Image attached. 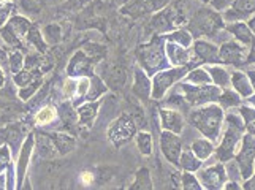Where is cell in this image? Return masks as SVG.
<instances>
[{
    "label": "cell",
    "instance_id": "1",
    "mask_svg": "<svg viewBox=\"0 0 255 190\" xmlns=\"http://www.w3.org/2000/svg\"><path fill=\"white\" fill-rule=\"evenodd\" d=\"M225 120V109L219 103L197 106L189 113V124L201 135L217 143L221 138Z\"/></svg>",
    "mask_w": 255,
    "mask_h": 190
},
{
    "label": "cell",
    "instance_id": "2",
    "mask_svg": "<svg viewBox=\"0 0 255 190\" xmlns=\"http://www.w3.org/2000/svg\"><path fill=\"white\" fill-rule=\"evenodd\" d=\"M244 133H246L244 124L238 111L236 113H225L224 128L221 138H219V144L216 146L214 151L216 159L222 163L232 160L240 148V143Z\"/></svg>",
    "mask_w": 255,
    "mask_h": 190
},
{
    "label": "cell",
    "instance_id": "3",
    "mask_svg": "<svg viewBox=\"0 0 255 190\" xmlns=\"http://www.w3.org/2000/svg\"><path fill=\"white\" fill-rule=\"evenodd\" d=\"M136 56H138L139 65H141V68L149 76H152L157 72L170 67L168 59H166V54H165L163 35H157L149 41L147 45L139 46L136 51Z\"/></svg>",
    "mask_w": 255,
    "mask_h": 190
},
{
    "label": "cell",
    "instance_id": "4",
    "mask_svg": "<svg viewBox=\"0 0 255 190\" xmlns=\"http://www.w3.org/2000/svg\"><path fill=\"white\" fill-rule=\"evenodd\" d=\"M225 29V21L216 10L211 8H201L198 10L189 22V30L192 35L205 37H216Z\"/></svg>",
    "mask_w": 255,
    "mask_h": 190
},
{
    "label": "cell",
    "instance_id": "5",
    "mask_svg": "<svg viewBox=\"0 0 255 190\" xmlns=\"http://www.w3.org/2000/svg\"><path fill=\"white\" fill-rule=\"evenodd\" d=\"M192 68V65H184V67H168L163 70L157 72L152 75V94L151 98L154 100H163L166 97V94L171 91L179 81L184 80V76L187 75V72Z\"/></svg>",
    "mask_w": 255,
    "mask_h": 190
},
{
    "label": "cell",
    "instance_id": "6",
    "mask_svg": "<svg viewBox=\"0 0 255 190\" xmlns=\"http://www.w3.org/2000/svg\"><path fill=\"white\" fill-rule=\"evenodd\" d=\"M176 89L184 95V98H186L189 106L192 108L208 105V103H217V98L222 91L214 84L195 86V84H189L186 81H179Z\"/></svg>",
    "mask_w": 255,
    "mask_h": 190
},
{
    "label": "cell",
    "instance_id": "7",
    "mask_svg": "<svg viewBox=\"0 0 255 190\" xmlns=\"http://www.w3.org/2000/svg\"><path fill=\"white\" fill-rule=\"evenodd\" d=\"M136 132H138V127L135 124V120L131 119L128 113H122L108 125L107 135H108L110 143L114 148H122L124 144L133 140Z\"/></svg>",
    "mask_w": 255,
    "mask_h": 190
},
{
    "label": "cell",
    "instance_id": "8",
    "mask_svg": "<svg viewBox=\"0 0 255 190\" xmlns=\"http://www.w3.org/2000/svg\"><path fill=\"white\" fill-rule=\"evenodd\" d=\"M233 160L240 167L243 181L248 179L255 168V135L244 133L240 143V148L236 151Z\"/></svg>",
    "mask_w": 255,
    "mask_h": 190
},
{
    "label": "cell",
    "instance_id": "9",
    "mask_svg": "<svg viewBox=\"0 0 255 190\" xmlns=\"http://www.w3.org/2000/svg\"><path fill=\"white\" fill-rule=\"evenodd\" d=\"M246 57H248V46L241 45L240 41L230 38L219 45V64L240 68L246 65Z\"/></svg>",
    "mask_w": 255,
    "mask_h": 190
},
{
    "label": "cell",
    "instance_id": "10",
    "mask_svg": "<svg viewBox=\"0 0 255 190\" xmlns=\"http://www.w3.org/2000/svg\"><path fill=\"white\" fill-rule=\"evenodd\" d=\"M197 176L200 179V184L205 190H221L224 189L225 183L228 181L227 176V170H225V163L222 162H216L209 167H201L197 171Z\"/></svg>",
    "mask_w": 255,
    "mask_h": 190
},
{
    "label": "cell",
    "instance_id": "11",
    "mask_svg": "<svg viewBox=\"0 0 255 190\" xmlns=\"http://www.w3.org/2000/svg\"><path fill=\"white\" fill-rule=\"evenodd\" d=\"M192 65H213L219 64V45L208 38L193 40L192 46Z\"/></svg>",
    "mask_w": 255,
    "mask_h": 190
},
{
    "label": "cell",
    "instance_id": "12",
    "mask_svg": "<svg viewBox=\"0 0 255 190\" xmlns=\"http://www.w3.org/2000/svg\"><path fill=\"white\" fill-rule=\"evenodd\" d=\"M30 27H32V24L27 18L13 16V18L2 27L0 33H2V38L8 43V45L21 46V41H22V38H25Z\"/></svg>",
    "mask_w": 255,
    "mask_h": 190
},
{
    "label": "cell",
    "instance_id": "13",
    "mask_svg": "<svg viewBox=\"0 0 255 190\" xmlns=\"http://www.w3.org/2000/svg\"><path fill=\"white\" fill-rule=\"evenodd\" d=\"M159 143H160V151L163 154L165 160L171 163V165L178 167V162L182 152V140L178 133H173L168 130H162L159 136Z\"/></svg>",
    "mask_w": 255,
    "mask_h": 190
},
{
    "label": "cell",
    "instance_id": "14",
    "mask_svg": "<svg viewBox=\"0 0 255 190\" xmlns=\"http://www.w3.org/2000/svg\"><path fill=\"white\" fill-rule=\"evenodd\" d=\"M179 19H184L182 16L179 14V10L178 8H163V10L157 11L154 14V18L151 21V29L155 32V33H168L171 30H174L178 27V24L181 22Z\"/></svg>",
    "mask_w": 255,
    "mask_h": 190
},
{
    "label": "cell",
    "instance_id": "15",
    "mask_svg": "<svg viewBox=\"0 0 255 190\" xmlns=\"http://www.w3.org/2000/svg\"><path fill=\"white\" fill-rule=\"evenodd\" d=\"M255 14V0H233L230 6L225 8L222 18L225 22L248 21Z\"/></svg>",
    "mask_w": 255,
    "mask_h": 190
},
{
    "label": "cell",
    "instance_id": "16",
    "mask_svg": "<svg viewBox=\"0 0 255 190\" xmlns=\"http://www.w3.org/2000/svg\"><path fill=\"white\" fill-rule=\"evenodd\" d=\"M159 124L162 130L181 135L184 132V127H186V119H184V114L179 109L166 106L159 109Z\"/></svg>",
    "mask_w": 255,
    "mask_h": 190
},
{
    "label": "cell",
    "instance_id": "17",
    "mask_svg": "<svg viewBox=\"0 0 255 190\" xmlns=\"http://www.w3.org/2000/svg\"><path fill=\"white\" fill-rule=\"evenodd\" d=\"M92 64L94 60L86 54L84 49L76 51L72 57L67 68V73L70 78H83V76H92Z\"/></svg>",
    "mask_w": 255,
    "mask_h": 190
},
{
    "label": "cell",
    "instance_id": "18",
    "mask_svg": "<svg viewBox=\"0 0 255 190\" xmlns=\"http://www.w3.org/2000/svg\"><path fill=\"white\" fill-rule=\"evenodd\" d=\"M165 54H166V59H168L170 67L192 65V51H190V48H184L181 45H176V43L165 40Z\"/></svg>",
    "mask_w": 255,
    "mask_h": 190
},
{
    "label": "cell",
    "instance_id": "19",
    "mask_svg": "<svg viewBox=\"0 0 255 190\" xmlns=\"http://www.w3.org/2000/svg\"><path fill=\"white\" fill-rule=\"evenodd\" d=\"M131 92L138 100H149L152 94V80L143 68H136L133 75V86H131Z\"/></svg>",
    "mask_w": 255,
    "mask_h": 190
},
{
    "label": "cell",
    "instance_id": "20",
    "mask_svg": "<svg viewBox=\"0 0 255 190\" xmlns=\"http://www.w3.org/2000/svg\"><path fill=\"white\" fill-rule=\"evenodd\" d=\"M225 32H228L232 35L233 40L240 41L241 45L248 46L254 40V33L249 29V25L246 21H235V22H225Z\"/></svg>",
    "mask_w": 255,
    "mask_h": 190
},
{
    "label": "cell",
    "instance_id": "21",
    "mask_svg": "<svg viewBox=\"0 0 255 190\" xmlns=\"http://www.w3.org/2000/svg\"><path fill=\"white\" fill-rule=\"evenodd\" d=\"M230 88L241 95V98L246 100L248 97L254 94V89H252V84H251V80L246 72L243 70H235L232 72V78H230Z\"/></svg>",
    "mask_w": 255,
    "mask_h": 190
},
{
    "label": "cell",
    "instance_id": "22",
    "mask_svg": "<svg viewBox=\"0 0 255 190\" xmlns=\"http://www.w3.org/2000/svg\"><path fill=\"white\" fill-rule=\"evenodd\" d=\"M107 73L102 78V80L107 83L108 89L113 91H119V89H124V84L127 81V73H126V68H122L119 65H107Z\"/></svg>",
    "mask_w": 255,
    "mask_h": 190
},
{
    "label": "cell",
    "instance_id": "23",
    "mask_svg": "<svg viewBox=\"0 0 255 190\" xmlns=\"http://www.w3.org/2000/svg\"><path fill=\"white\" fill-rule=\"evenodd\" d=\"M190 151L197 155V157L201 160V162H206L208 159H211L214 155V151H216V143L211 141L209 138L206 136H200V138H195V140L192 141L190 144Z\"/></svg>",
    "mask_w": 255,
    "mask_h": 190
},
{
    "label": "cell",
    "instance_id": "24",
    "mask_svg": "<svg viewBox=\"0 0 255 190\" xmlns=\"http://www.w3.org/2000/svg\"><path fill=\"white\" fill-rule=\"evenodd\" d=\"M211 81H213L214 86H217L219 89H227L230 88V78H232V72L222 64H213V65H206Z\"/></svg>",
    "mask_w": 255,
    "mask_h": 190
},
{
    "label": "cell",
    "instance_id": "25",
    "mask_svg": "<svg viewBox=\"0 0 255 190\" xmlns=\"http://www.w3.org/2000/svg\"><path fill=\"white\" fill-rule=\"evenodd\" d=\"M99 109H100V103L94 100V101H87L84 105H80L76 109L78 113V120H80V125L83 127H92L94 120L99 114Z\"/></svg>",
    "mask_w": 255,
    "mask_h": 190
},
{
    "label": "cell",
    "instance_id": "26",
    "mask_svg": "<svg viewBox=\"0 0 255 190\" xmlns=\"http://www.w3.org/2000/svg\"><path fill=\"white\" fill-rule=\"evenodd\" d=\"M35 143H37V151L40 157L43 159H56L59 155V151L56 148L54 141L49 133H37L35 136Z\"/></svg>",
    "mask_w": 255,
    "mask_h": 190
},
{
    "label": "cell",
    "instance_id": "27",
    "mask_svg": "<svg viewBox=\"0 0 255 190\" xmlns=\"http://www.w3.org/2000/svg\"><path fill=\"white\" fill-rule=\"evenodd\" d=\"M33 146H35V136L29 135L27 140L24 141V146H22L21 154H19V162H17V184H19V186L22 184L25 170H27V165H29L30 154L33 151Z\"/></svg>",
    "mask_w": 255,
    "mask_h": 190
},
{
    "label": "cell",
    "instance_id": "28",
    "mask_svg": "<svg viewBox=\"0 0 255 190\" xmlns=\"http://www.w3.org/2000/svg\"><path fill=\"white\" fill-rule=\"evenodd\" d=\"M182 81H186L189 84H195V86L213 84L206 65H195V67H192L190 70L187 72V75L184 76Z\"/></svg>",
    "mask_w": 255,
    "mask_h": 190
},
{
    "label": "cell",
    "instance_id": "29",
    "mask_svg": "<svg viewBox=\"0 0 255 190\" xmlns=\"http://www.w3.org/2000/svg\"><path fill=\"white\" fill-rule=\"evenodd\" d=\"M178 167H179L182 171L197 173L201 167H203V162H201L190 149H182L181 157H179V162H178Z\"/></svg>",
    "mask_w": 255,
    "mask_h": 190
},
{
    "label": "cell",
    "instance_id": "30",
    "mask_svg": "<svg viewBox=\"0 0 255 190\" xmlns=\"http://www.w3.org/2000/svg\"><path fill=\"white\" fill-rule=\"evenodd\" d=\"M236 109H238V113H240V116L243 119L246 133L255 135V106H252V105H249V103L243 101Z\"/></svg>",
    "mask_w": 255,
    "mask_h": 190
},
{
    "label": "cell",
    "instance_id": "31",
    "mask_svg": "<svg viewBox=\"0 0 255 190\" xmlns=\"http://www.w3.org/2000/svg\"><path fill=\"white\" fill-rule=\"evenodd\" d=\"M244 100L241 98L240 94H236L232 88H227L221 91V95H219L217 103L221 105L225 111L227 109H233V108H238Z\"/></svg>",
    "mask_w": 255,
    "mask_h": 190
},
{
    "label": "cell",
    "instance_id": "32",
    "mask_svg": "<svg viewBox=\"0 0 255 190\" xmlns=\"http://www.w3.org/2000/svg\"><path fill=\"white\" fill-rule=\"evenodd\" d=\"M59 114H60V119H62L64 125L68 128V130L75 132L78 124H80V120H78V113L73 109L72 103L70 101L62 103V106H60V109H59Z\"/></svg>",
    "mask_w": 255,
    "mask_h": 190
},
{
    "label": "cell",
    "instance_id": "33",
    "mask_svg": "<svg viewBox=\"0 0 255 190\" xmlns=\"http://www.w3.org/2000/svg\"><path fill=\"white\" fill-rule=\"evenodd\" d=\"M163 38L166 41L176 43V45H181L184 48H190L193 43V35L189 29H174L168 33H163Z\"/></svg>",
    "mask_w": 255,
    "mask_h": 190
},
{
    "label": "cell",
    "instance_id": "34",
    "mask_svg": "<svg viewBox=\"0 0 255 190\" xmlns=\"http://www.w3.org/2000/svg\"><path fill=\"white\" fill-rule=\"evenodd\" d=\"M52 141H54L56 148L59 151V155H65L68 152H72L76 146V141L72 135H67V133H49Z\"/></svg>",
    "mask_w": 255,
    "mask_h": 190
},
{
    "label": "cell",
    "instance_id": "35",
    "mask_svg": "<svg viewBox=\"0 0 255 190\" xmlns=\"http://www.w3.org/2000/svg\"><path fill=\"white\" fill-rule=\"evenodd\" d=\"M130 189H136V190H152L154 189V181L151 176V171L147 168H139L135 173V179L131 183Z\"/></svg>",
    "mask_w": 255,
    "mask_h": 190
},
{
    "label": "cell",
    "instance_id": "36",
    "mask_svg": "<svg viewBox=\"0 0 255 190\" xmlns=\"http://www.w3.org/2000/svg\"><path fill=\"white\" fill-rule=\"evenodd\" d=\"M135 140H136V148H138L139 154L144 155V157L152 155V152H154V140H152L151 133L146 132V130L136 132Z\"/></svg>",
    "mask_w": 255,
    "mask_h": 190
},
{
    "label": "cell",
    "instance_id": "37",
    "mask_svg": "<svg viewBox=\"0 0 255 190\" xmlns=\"http://www.w3.org/2000/svg\"><path fill=\"white\" fill-rule=\"evenodd\" d=\"M105 92H108V86L102 80V76H97V75H92L91 76V86H89V91L86 94V100L87 101H94L103 95Z\"/></svg>",
    "mask_w": 255,
    "mask_h": 190
},
{
    "label": "cell",
    "instance_id": "38",
    "mask_svg": "<svg viewBox=\"0 0 255 190\" xmlns=\"http://www.w3.org/2000/svg\"><path fill=\"white\" fill-rule=\"evenodd\" d=\"M181 189H184V190H203L197 173L182 171L181 173Z\"/></svg>",
    "mask_w": 255,
    "mask_h": 190
},
{
    "label": "cell",
    "instance_id": "39",
    "mask_svg": "<svg viewBox=\"0 0 255 190\" xmlns=\"http://www.w3.org/2000/svg\"><path fill=\"white\" fill-rule=\"evenodd\" d=\"M43 38L49 45H56L60 40H62V29H60L59 24H49L43 29Z\"/></svg>",
    "mask_w": 255,
    "mask_h": 190
},
{
    "label": "cell",
    "instance_id": "40",
    "mask_svg": "<svg viewBox=\"0 0 255 190\" xmlns=\"http://www.w3.org/2000/svg\"><path fill=\"white\" fill-rule=\"evenodd\" d=\"M25 38H27V41L30 43V45L37 46V49L41 51V53H45L46 51V41H45V38H43V33L38 30V27L32 25L27 32V35H25Z\"/></svg>",
    "mask_w": 255,
    "mask_h": 190
},
{
    "label": "cell",
    "instance_id": "41",
    "mask_svg": "<svg viewBox=\"0 0 255 190\" xmlns=\"http://www.w3.org/2000/svg\"><path fill=\"white\" fill-rule=\"evenodd\" d=\"M56 117H57L56 108L54 106H45V108H41L37 114H35V122H37L38 125H48Z\"/></svg>",
    "mask_w": 255,
    "mask_h": 190
},
{
    "label": "cell",
    "instance_id": "42",
    "mask_svg": "<svg viewBox=\"0 0 255 190\" xmlns=\"http://www.w3.org/2000/svg\"><path fill=\"white\" fill-rule=\"evenodd\" d=\"M166 105L170 108H174V109H182V108H189V103L184 98V95L176 89L171 95H168V98H166Z\"/></svg>",
    "mask_w": 255,
    "mask_h": 190
},
{
    "label": "cell",
    "instance_id": "43",
    "mask_svg": "<svg viewBox=\"0 0 255 190\" xmlns=\"http://www.w3.org/2000/svg\"><path fill=\"white\" fill-rule=\"evenodd\" d=\"M40 84H41V76L35 78V80H33L32 83H29L27 86H24V88H21V91H19V97H21L22 100H29V98L32 97V95H33V92L40 88Z\"/></svg>",
    "mask_w": 255,
    "mask_h": 190
},
{
    "label": "cell",
    "instance_id": "44",
    "mask_svg": "<svg viewBox=\"0 0 255 190\" xmlns=\"http://www.w3.org/2000/svg\"><path fill=\"white\" fill-rule=\"evenodd\" d=\"M24 68V57L19 51H14V53L10 54V70L13 75L19 73Z\"/></svg>",
    "mask_w": 255,
    "mask_h": 190
},
{
    "label": "cell",
    "instance_id": "45",
    "mask_svg": "<svg viewBox=\"0 0 255 190\" xmlns=\"http://www.w3.org/2000/svg\"><path fill=\"white\" fill-rule=\"evenodd\" d=\"M171 3V0H146V11H160Z\"/></svg>",
    "mask_w": 255,
    "mask_h": 190
},
{
    "label": "cell",
    "instance_id": "46",
    "mask_svg": "<svg viewBox=\"0 0 255 190\" xmlns=\"http://www.w3.org/2000/svg\"><path fill=\"white\" fill-rule=\"evenodd\" d=\"M76 94V78H68L64 84V95L65 98H72Z\"/></svg>",
    "mask_w": 255,
    "mask_h": 190
},
{
    "label": "cell",
    "instance_id": "47",
    "mask_svg": "<svg viewBox=\"0 0 255 190\" xmlns=\"http://www.w3.org/2000/svg\"><path fill=\"white\" fill-rule=\"evenodd\" d=\"M8 165H10V151H8L6 146H2L0 148V175Z\"/></svg>",
    "mask_w": 255,
    "mask_h": 190
},
{
    "label": "cell",
    "instance_id": "48",
    "mask_svg": "<svg viewBox=\"0 0 255 190\" xmlns=\"http://www.w3.org/2000/svg\"><path fill=\"white\" fill-rule=\"evenodd\" d=\"M11 10H13L11 3H2V5H0V29H2L3 25L6 24V19H8V16H10Z\"/></svg>",
    "mask_w": 255,
    "mask_h": 190
},
{
    "label": "cell",
    "instance_id": "49",
    "mask_svg": "<svg viewBox=\"0 0 255 190\" xmlns=\"http://www.w3.org/2000/svg\"><path fill=\"white\" fill-rule=\"evenodd\" d=\"M80 181L84 187H89L92 184H95V173H91V171H83L81 176H80Z\"/></svg>",
    "mask_w": 255,
    "mask_h": 190
},
{
    "label": "cell",
    "instance_id": "50",
    "mask_svg": "<svg viewBox=\"0 0 255 190\" xmlns=\"http://www.w3.org/2000/svg\"><path fill=\"white\" fill-rule=\"evenodd\" d=\"M246 65H255V37L248 48V57H246Z\"/></svg>",
    "mask_w": 255,
    "mask_h": 190
},
{
    "label": "cell",
    "instance_id": "51",
    "mask_svg": "<svg viewBox=\"0 0 255 190\" xmlns=\"http://www.w3.org/2000/svg\"><path fill=\"white\" fill-rule=\"evenodd\" d=\"M22 6H24V10H27L30 13H38L37 0H22Z\"/></svg>",
    "mask_w": 255,
    "mask_h": 190
},
{
    "label": "cell",
    "instance_id": "52",
    "mask_svg": "<svg viewBox=\"0 0 255 190\" xmlns=\"http://www.w3.org/2000/svg\"><path fill=\"white\" fill-rule=\"evenodd\" d=\"M243 189H246V190H255V168H254L252 175L246 181H243Z\"/></svg>",
    "mask_w": 255,
    "mask_h": 190
},
{
    "label": "cell",
    "instance_id": "53",
    "mask_svg": "<svg viewBox=\"0 0 255 190\" xmlns=\"http://www.w3.org/2000/svg\"><path fill=\"white\" fill-rule=\"evenodd\" d=\"M241 189H243V183H240V181H232V179H228L224 186V190H241Z\"/></svg>",
    "mask_w": 255,
    "mask_h": 190
},
{
    "label": "cell",
    "instance_id": "54",
    "mask_svg": "<svg viewBox=\"0 0 255 190\" xmlns=\"http://www.w3.org/2000/svg\"><path fill=\"white\" fill-rule=\"evenodd\" d=\"M246 73H248L249 80H251V84H252V89H254V94H255V68H249V70H246Z\"/></svg>",
    "mask_w": 255,
    "mask_h": 190
},
{
    "label": "cell",
    "instance_id": "55",
    "mask_svg": "<svg viewBox=\"0 0 255 190\" xmlns=\"http://www.w3.org/2000/svg\"><path fill=\"white\" fill-rule=\"evenodd\" d=\"M248 22V25H249V29L252 30V33H254V37H255V14L254 16H251V18L246 21Z\"/></svg>",
    "mask_w": 255,
    "mask_h": 190
},
{
    "label": "cell",
    "instance_id": "56",
    "mask_svg": "<svg viewBox=\"0 0 255 190\" xmlns=\"http://www.w3.org/2000/svg\"><path fill=\"white\" fill-rule=\"evenodd\" d=\"M244 101H246V103H249V105H252V106H255V94H252L251 97H248Z\"/></svg>",
    "mask_w": 255,
    "mask_h": 190
},
{
    "label": "cell",
    "instance_id": "57",
    "mask_svg": "<svg viewBox=\"0 0 255 190\" xmlns=\"http://www.w3.org/2000/svg\"><path fill=\"white\" fill-rule=\"evenodd\" d=\"M5 84V76H3V72H2V68H0V88Z\"/></svg>",
    "mask_w": 255,
    "mask_h": 190
},
{
    "label": "cell",
    "instance_id": "58",
    "mask_svg": "<svg viewBox=\"0 0 255 190\" xmlns=\"http://www.w3.org/2000/svg\"><path fill=\"white\" fill-rule=\"evenodd\" d=\"M0 189H5V178H3V175H0Z\"/></svg>",
    "mask_w": 255,
    "mask_h": 190
},
{
    "label": "cell",
    "instance_id": "59",
    "mask_svg": "<svg viewBox=\"0 0 255 190\" xmlns=\"http://www.w3.org/2000/svg\"><path fill=\"white\" fill-rule=\"evenodd\" d=\"M203 2H208V3H209V2H211V0H203Z\"/></svg>",
    "mask_w": 255,
    "mask_h": 190
},
{
    "label": "cell",
    "instance_id": "60",
    "mask_svg": "<svg viewBox=\"0 0 255 190\" xmlns=\"http://www.w3.org/2000/svg\"><path fill=\"white\" fill-rule=\"evenodd\" d=\"M5 2H8V0H5Z\"/></svg>",
    "mask_w": 255,
    "mask_h": 190
},
{
    "label": "cell",
    "instance_id": "61",
    "mask_svg": "<svg viewBox=\"0 0 255 190\" xmlns=\"http://www.w3.org/2000/svg\"><path fill=\"white\" fill-rule=\"evenodd\" d=\"M254 68H255V65H254Z\"/></svg>",
    "mask_w": 255,
    "mask_h": 190
}]
</instances>
